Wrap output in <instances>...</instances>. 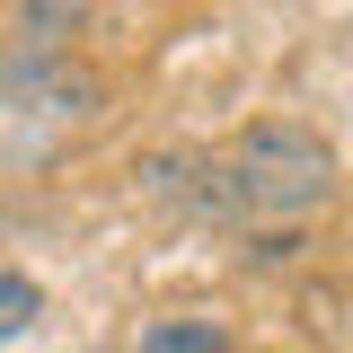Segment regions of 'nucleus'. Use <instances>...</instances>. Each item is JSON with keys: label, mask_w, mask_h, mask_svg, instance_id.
I'll return each instance as SVG.
<instances>
[{"label": "nucleus", "mask_w": 353, "mask_h": 353, "mask_svg": "<svg viewBox=\"0 0 353 353\" xmlns=\"http://www.w3.org/2000/svg\"><path fill=\"white\" fill-rule=\"evenodd\" d=\"M0 97H9V106H53V115H80L97 88H88V71H62L53 53H18V62L0 71Z\"/></svg>", "instance_id": "obj_2"}, {"label": "nucleus", "mask_w": 353, "mask_h": 353, "mask_svg": "<svg viewBox=\"0 0 353 353\" xmlns=\"http://www.w3.org/2000/svg\"><path fill=\"white\" fill-rule=\"evenodd\" d=\"M36 318H44V292L27 283V274H0V345H9V336H27Z\"/></svg>", "instance_id": "obj_4"}, {"label": "nucleus", "mask_w": 353, "mask_h": 353, "mask_svg": "<svg viewBox=\"0 0 353 353\" xmlns=\"http://www.w3.org/2000/svg\"><path fill=\"white\" fill-rule=\"evenodd\" d=\"M203 185H212V221H309L327 212L336 194V150L301 124H248L230 132L212 159H203Z\"/></svg>", "instance_id": "obj_1"}, {"label": "nucleus", "mask_w": 353, "mask_h": 353, "mask_svg": "<svg viewBox=\"0 0 353 353\" xmlns=\"http://www.w3.org/2000/svg\"><path fill=\"white\" fill-rule=\"evenodd\" d=\"M18 27L36 36V53H53V36H62V27H80V9H27Z\"/></svg>", "instance_id": "obj_5"}, {"label": "nucleus", "mask_w": 353, "mask_h": 353, "mask_svg": "<svg viewBox=\"0 0 353 353\" xmlns=\"http://www.w3.org/2000/svg\"><path fill=\"white\" fill-rule=\"evenodd\" d=\"M141 353H230V336H221L212 318H159L141 336Z\"/></svg>", "instance_id": "obj_3"}]
</instances>
